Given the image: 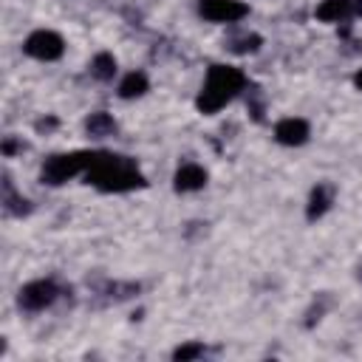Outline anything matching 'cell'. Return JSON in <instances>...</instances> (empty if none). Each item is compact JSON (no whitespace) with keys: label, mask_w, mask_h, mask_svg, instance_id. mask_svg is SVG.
<instances>
[{"label":"cell","mask_w":362,"mask_h":362,"mask_svg":"<svg viewBox=\"0 0 362 362\" xmlns=\"http://www.w3.org/2000/svg\"><path fill=\"white\" fill-rule=\"evenodd\" d=\"M85 178L102 192H127V189L144 187V175L139 173L136 161L113 153H99V158L88 167Z\"/></svg>","instance_id":"obj_1"},{"label":"cell","mask_w":362,"mask_h":362,"mask_svg":"<svg viewBox=\"0 0 362 362\" xmlns=\"http://www.w3.org/2000/svg\"><path fill=\"white\" fill-rule=\"evenodd\" d=\"M246 88V76L240 68H232V65H212L206 71V79H204V88L195 99L198 110L201 113H218L232 96H238L240 90Z\"/></svg>","instance_id":"obj_2"},{"label":"cell","mask_w":362,"mask_h":362,"mask_svg":"<svg viewBox=\"0 0 362 362\" xmlns=\"http://www.w3.org/2000/svg\"><path fill=\"white\" fill-rule=\"evenodd\" d=\"M102 150H76V153H62V156H51L42 170H40V181L42 184H65L68 178L79 175V173H88V167L99 158Z\"/></svg>","instance_id":"obj_3"},{"label":"cell","mask_w":362,"mask_h":362,"mask_svg":"<svg viewBox=\"0 0 362 362\" xmlns=\"http://www.w3.org/2000/svg\"><path fill=\"white\" fill-rule=\"evenodd\" d=\"M57 294H59V286H57L51 277H45V280H31V283H25V286L20 288L17 303H20V308H25V311H42L45 305H51V303L57 300Z\"/></svg>","instance_id":"obj_4"},{"label":"cell","mask_w":362,"mask_h":362,"mask_svg":"<svg viewBox=\"0 0 362 362\" xmlns=\"http://www.w3.org/2000/svg\"><path fill=\"white\" fill-rule=\"evenodd\" d=\"M23 51H25L28 57H34V59H45V62H51V59H59V57H62V51H65V40H62L57 31L40 28V31L28 34Z\"/></svg>","instance_id":"obj_5"},{"label":"cell","mask_w":362,"mask_h":362,"mask_svg":"<svg viewBox=\"0 0 362 362\" xmlns=\"http://www.w3.org/2000/svg\"><path fill=\"white\" fill-rule=\"evenodd\" d=\"M198 11L209 23H238L249 14V6L240 0H201Z\"/></svg>","instance_id":"obj_6"},{"label":"cell","mask_w":362,"mask_h":362,"mask_svg":"<svg viewBox=\"0 0 362 362\" xmlns=\"http://www.w3.org/2000/svg\"><path fill=\"white\" fill-rule=\"evenodd\" d=\"M274 139H277L280 144L297 147V144H303V141L308 139V122H305V119H294V116L280 119V122L274 124Z\"/></svg>","instance_id":"obj_7"},{"label":"cell","mask_w":362,"mask_h":362,"mask_svg":"<svg viewBox=\"0 0 362 362\" xmlns=\"http://www.w3.org/2000/svg\"><path fill=\"white\" fill-rule=\"evenodd\" d=\"M204 184H206V170H204L201 164L187 161V164H181V167L175 170V178H173L175 192H195V189H201Z\"/></svg>","instance_id":"obj_8"},{"label":"cell","mask_w":362,"mask_h":362,"mask_svg":"<svg viewBox=\"0 0 362 362\" xmlns=\"http://www.w3.org/2000/svg\"><path fill=\"white\" fill-rule=\"evenodd\" d=\"M331 204H334V187H331V184H317V187L311 189V195H308V209H305L308 221L322 218Z\"/></svg>","instance_id":"obj_9"},{"label":"cell","mask_w":362,"mask_h":362,"mask_svg":"<svg viewBox=\"0 0 362 362\" xmlns=\"http://www.w3.org/2000/svg\"><path fill=\"white\" fill-rule=\"evenodd\" d=\"M354 14V0H322L317 6V20L322 23H339Z\"/></svg>","instance_id":"obj_10"},{"label":"cell","mask_w":362,"mask_h":362,"mask_svg":"<svg viewBox=\"0 0 362 362\" xmlns=\"http://www.w3.org/2000/svg\"><path fill=\"white\" fill-rule=\"evenodd\" d=\"M3 209H6L8 215H17V218L31 212V204L14 192V187H11V178H8V175H3Z\"/></svg>","instance_id":"obj_11"},{"label":"cell","mask_w":362,"mask_h":362,"mask_svg":"<svg viewBox=\"0 0 362 362\" xmlns=\"http://www.w3.org/2000/svg\"><path fill=\"white\" fill-rule=\"evenodd\" d=\"M85 130H88L93 139H105V136H113V133H116V122H113L110 113L99 110V113H90V116L85 119Z\"/></svg>","instance_id":"obj_12"},{"label":"cell","mask_w":362,"mask_h":362,"mask_svg":"<svg viewBox=\"0 0 362 362\" xmlns=\"http://www.w3.org/2000/svg\"><path fill=\"white\" fill-rule=\"evenodd\" d=\"M144 90H147V76H144L141 71L127 74V76L122 79V85H119V96H122V99H136V96H141Z\"/></svg>","instance_id":"obj_13"},{"label":"cell","mask_w":362,"mask_h":362,"mask_svg":"<svg viewBox=\"0 0 362 362\" xmlns=\"http://www.w3.org/2000/svg\"><path fill=\"white\" fill-rule=\"evenodd\" d=\"M90 74H93L96 79H102V82L113 79V74H116V59H113V54H107V51L96 54L93 62H90Z\"/></svg>","instance_id":"obj_14"},{"label":"cell","mask_w":362,"mask_h":362,"mask_svg":"<svg viewBox=\"0 0 362 362\" xmlns=\"http://www.w3.org/2000/svg\"><path fill=\"white\" fill-rule=\"evenodd\" d=\"M102 294H107L110 300H127V297L139 294V283H105Z\"/></svg>","instance_id":"obj_15"},{"label":"cell","mask_w":362,"mask_h":362,"mask_svg":"<svg viewBox=\"0 0 362 362\" xmlns=\"http://www.w3.org/2000/svg\"><path fill=\"white\" fill-rule=\"evenodd\" d=\"M260 42H263V40H260L257 34H243V37L229 40V51H235V54H249V51H257Z\"/></svg>","instance_id":"obj_16"},{"label":"cell","mask_w":362,"mask_h":362,"mask_svg":"<svg viewBox=\"0 0 362 362\" xmlns=\"http://www.w3.org/2000/svg\"><path fill=\"white\" fill-rule=\"evenodd\" d=\"M204 354V345L201 342H187V345H178L173 351V359L175 362H187V359H198Z\"/></svg>","instance_id":"obj_17"},{"label":"cell","mask_w":362,"mask_h":362,"mask_svg":"<svg viewBox=\"0 0 362 362\" xmlns=\"http://www.w3.org/2000/svg\"><path fill=\"white\" fill-rule=\"evenodd\" d=\"M328 305H331V297L320 294V303H314V305H311V311L305 314V317H308V320H305V328H311V325H314V322H317V320L325 314V308H328Z\"/></svg>","instance_id":"obj_18"},{"label":"cell","mask_w":362,"mask_h":362,"mask_svg":"<svg viewBox=\"0 0 362 362\" xmlns=\"http://www.w3.org/2000/svg\"><path fill=\"white\" fill-rule=\"evenodd\" d=\"M249 113H252L257 122L263 119V102H260V90H257V88L249 90Z\"/></svg>","instance_id":"obj_19"},{"label":"cell","mask_w":362,"mask_h":362,"mask_svg":"<svg viewBox=\"0 0 362 362\" xmlns=\"http://www.w3.org/2000/svg\"><path fill=\"white\" fill-rule=\"evenodd\" d=\"M17 150H25V144L23 141H14V139H6L3 141V156H14Z\"/></svg>","instance_id":"obj_20"},{"label":"cell","mask_w":362,"mask_h":362,"mask_svg":"<svg viewBox=\"0 0 362 362\" xmlns=\"http://www.w3.org/2000/svg\"><path fill=\"white\" fill-rule=\"evenodd\" d=\"M34 127H37V133H45V130H54V127H57V119H54V116H48V119H40V122H37Z\"/></svg>","instance_id":"obj_21"},{"label":"cell","mask_w":362,"mask_h":362,"mask_svg":"<svg viewBox=\"0 0 362 362\" xmlns=\"http://www.w3.org/2000/svg\"><path fill=\"white\" fill-rule=\"evenodd\" d=\"M354 85L362 90V71H356V76H354Z\"/></svg>","instance_id":"obj_22"},{"label":"cell","mask_w":362,"mask_h":362,"mask_svg":"<svg viewBox=\"0 0 362 362\" xmlns=\"http://www.w3.org/2000/svg\"><path fill=\"white\" fill-rule=\"evenodd\" d=\"M354 14H362V0H356V3H354Z\"/></svg>","instance_id":"obj_23"},{"label":"cell","mask_w":362,"mask_h":362,"mask_svg":"<svg viewBox=\"0 0 362 362\" xmlns=\"http://www.w3.org/2000/svg\"><path fill=\"white\" fill-rule=\"evenodd\" d=\"M359 277H362V269H359Z\"/></svg>","instance_id":"obj_24"}]
</instances>
